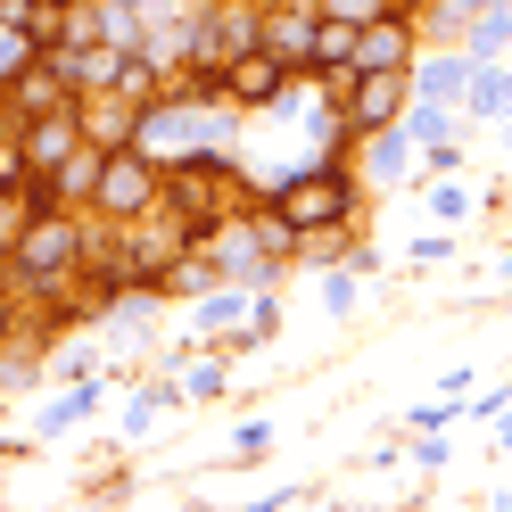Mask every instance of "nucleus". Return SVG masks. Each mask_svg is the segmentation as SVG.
Masks as SVG:
<instances>
[{"label":"nucleus","instance_id":"1","mask_svg":"<svg viewBox=\"0 0 512 512\" xmlns=\"http://www.w3.org/2000/svg\"><path fill=\"white\" fill-rule=\"evenodd\" d=\"M83 248H91V215L42 199V207L9 232V248H0V273H9L17 290L34 298V290H50V281H67V273L83 265Z\"/></svg>","mask_w":512,"mask_h":512},{"label":"nucleus","instance_id":"2","mask_svg":"<svg viewBox=\"0 0 512 512\" xmlns=\"http://www.w3.org/2000/svg\"><path fill=\"white\" fill-rule=\"evenodd\" d=\"M281 223H298V232H356L364 223V182L347 157H306V166H290L273 182V199H265Z\"/></svg>","mask_w":512,"mask_h":512},{"label":"nucleus","instance_id":"3","mask_svg":"<svg viewBox=\"0 0 512 512\" xmlns=\"http://www.w3.org/2000/svg\"><path fill=\"white\" fill-rule=\"evenodd\" d=\"M166 199L199 223H223V215H248L256 207V182H248V166L232 149H215V141H199V149H182V157H166Z\"/></svg>","mask_w":512,"mask_h":512},{"label":"nucleus","instance_id":"4","mask_svg":"<svg viewBox=\"0 0 512 512\" xmlns=\"http://www.w3.org/2000/svg\"><path fill=\"white\" fill-rule=\"evenodd\" d=\"M157 199H166V157H149L141 141L100 149V182H91V207H83V215H100V223H133V215H149Z\"/></svg>","mask_w":512,"mask_h":512},{"label":"nucleus","instance_id":"5","mask_svg":"<svg viewBox=\"0 0 512 512\" xmlns=\"http://www.w3.org/2000/svg\"><path fill=\"white\" fill-rule=\"evenodd\" d=\"M199 256H207L223 281H248V290H273V281L290 273V265H281V256L265 248V232H256V207H248V215L207 223V232H199Z\"/></svg>","mask_w":512,"mask_h":512},{"label":"nucleus","instance_id":"6","mask_svg":"<svg viewBox=\"0 0 512 512\" xmlns=\"http://www.w3.org/2000/svg\"><path fill=\"white\" fill-rule=\"evenodd\" d=\"M0 108H9V116H50V108H75L67 58H58V50H34L9 83H0Z\"/></svg>","mask_w":512,"mask_h":512},{"label":"nucleus","instance_id":"7","mask_svg":"<svg viewBox=\"0 0 512 512\" xmlns=\"http://www.w3.org/2000/svg\"><path fill=\"white\" fill-rule=\"evenodd\" d=\"M83 149V124L75 108H50V116H17V157H25V174H50V166H67V157Z\"/></svg>","mask_w":512,"mask_h":512},{"label":"nucleus","instance_id":"8","mask_svg":"<svg viewBox=\"0 0 512 512\" xmlns=\"http://www.w3.org/2000/svg\"><path fill=\"white\" fill-rule=\"evenodd\" d=\"M356 166H364V182H380V190H397V182H422V141H413L405 124L356 133Z\"/></svg>","mask_w":512,"mask_h":512},{"label":"nucleus","instance_id":"9","mask_svg":"<svg viewBox=\"0 0 512 512\" xmlns=\"http://www.w3.org/2000/svg\"><path fill=\"white\" fill-rule=\"evenodd\" d=\"M75 124H83L91 149H124V141L141 133V108L124 100L116 83H100V91H75Z\"/></svg>","mask_w":512,"mask_h":512},{"label":"nucleus","instance_id":"10","mask_svg":"<svg viewBox=\"0 0 512 512\" xmlns=\"http://www.w3.org/2000/svg\"><path fill=\"white\" fill-rule=\"evenodd\" d=\"M100 397H108V380H58V397L34 413V438H42V446H58L67 430H83L91 413H100Z\"/></svg>","mask_w":512,"mask_h":512},{"label":"nucleus","instance_id":"11","mask_svg":"<svg viewBox=\"0 0 512 512\" xmlns=\"http://www.w3.org/2000/svg\"><path fill=\"white\" fill-rule=\"evenodd\" d=\"M248 306H256L248 281H215V290H199V314H190V331H199V339H232V331L248 323Z\"/></svg>","mask_w":512,"mask_h":512},{"label":"nucleus","instance_id":"12","mask_svg":"<svg viewBox=\"0 0 512 512\" xmlns=\"http://www.w3.org/2000/svg\"><path fill=\"white\" fill-rule=\"evenodd\" d=\"M91 182H100V149L83 141L67 166H50V174H42V199H50V207H91Z\"/></svg>","mask_w":512,"mask_h":512},{"label":"nucleus","instance_id":"13","mask_svg":"<svg viewBox=\"0 0 512 512\" xmlns=\"http://www.w3.org/2000/svg\"><path fill=\"white\" fill-rule=\"evenodd\" d=\"M347 58H356V17L323 9V17H314V50H306V75H339Z\"/></svg>","mask_w":512,"mask_h":512},{"label":"nucleus","instance_id":"14","mask_svg":"<svg viewBox=\"0 0 512 512\" xmlns=\"http://www.w3.org/2000/svg\"><path fill=\"white\" fill-rule=\"evenodd\" d=\"M58 58H67V83H75V91H100V83H116V67H124V42H67Z\"/></svg>","mask_w":512,"mask_h":512},{"label":"nucleus","instance_id":"15","mask_svg":"<svg viewBox=\"0 0 512 512\" xmlns=\"http://www.w3.org/2000/svg\"><path fill=\"white\" fill-rule=\"evenodd\" d=\"M108 364H116V356H108V347H91V339H75V347H67V339L42 347V372H50V380H100Z\"/></svg>","mask_w":512,"mask_h":512},{"label":"nucleus","instance_id":"16","mask_svg":"<svg viewBox=\"0 0 512 512\" xmlns=\"http://www.w3.org/2000/svg\"><path fill=\"white\" fill-rule=\"evenodd\" d=\"M397 124H405V133L422 141V149H430V141H455V108H446V100H405V116H397Z\"/></svg>","mask_w":512,"mask_h":512},{"label":"nucleus","instance_id":"17","mask_svg":"<svg viewBox=\"0 0 512 512\" xmlns=\"http://www.w3.org/2000/svg\"><path fill=\"white\" fill-rule=\"evenodd\" d=\"M479 199H471V182H455V174H430V215L438 223H463Z\"/></svg>","mask_w":512,"mask_h":512},{"label":"nucleus","instance_id":"18","mask_svg":"<svg viewBox=\"0 0 512 512\" xmlns=\"http://www.w3.org/2000/svg\"><path fill=\"white\" fill-rule=\"evenodd\" d=\"M223 389H232V372H223V364H182V405H215Z\"/></svg>","mask_w":512,"mask_h":512},{"label":"nucleus","instance_id":"19","mask_svg":"<svg viewBox=\"0 0 512 512\" xmlns=\"http://www.w3.org/2000/svg\"><path fill=\"white\" fill-rule=\"evenodd\" d=\"M265 446H273V422H265V413H248V422H232V463H256Z\"/></svg>","mask_w":512,"mask_h":512},{"label":"nucleus","instance_id":"20","mask_svg":"<svg viewBox=\"0 0 512 512\" xmlns=\"http://www.w3.org/2000/svg\"><path fill=\"white\" fill-rule=\"evenodd\" d=\"M17 331H25V290L0 273V347H17Z\"/></svg>","mask_w":512,"mask_h":512},{"label":"nucleus","instance_id":"21","mask_svg":"<svg viewBox=\"0 0 512 512\" xmlns=\"http://www.w3.org/2000/svg\"><path fill=\"white\" fill-rule=\"evenodd\" d=\"M323 314H356V265L339 256V273L323 281Z\"/></svg>","mask_w":512,"mask_h":512},{"label":"nucleus","instance_id":"22","mask_svg":"<svg viewBox=\"0 0 512 512\" xmlns=\"http://www.w3.org/2000/svg\"><path fill=\"white\" fill-rule=\"evenodd\" d=\"M149 422H157V397L141 389L133 405H124V422H116V430H124V438H149Z\"/></svg>","mask_w":512,"mask_h":512},{"label":"nucleus","instance_id":"23","mask_svg":"<svg viewBox=\"0 0 512 512\" xmlns=\"http://www.w3.org/2000/svg\"><path fill=\"white\" fill-rule=\"evenodd\" d=\"M446 256H455V232H422L413 240V265H446Z\"/></svg>","mask_w":512,"mask_h":512},{"label":"nucleus","instance_id":"24","mask_svg":"<svg viewBox=\"0 0 512 512\" xmlns=\"http://www.w3.org/2000/svg\"><path fill=\"white\" fill-rule=\"evenodd\" d=\"M496 446H504V455H512V413H496Z\"/></svg>","mask_w":512,"mask_h":512},{"label":"nucleus","instance_id":"25","mask_svg":"<svg viewBox=\"0 0 512 512\" xmlns=\"http://www.w3.org/2000/svg\"><path fill=\"white\" fill-rule=\"evenodd\" d=\"M504 149H512V116H504Z\"/></svg>","mask_w":512,"mask_h":512},{"label":"nucleus","instance_id":"26","mask_svg":"<svg viewBox=\"0 0 512 512\" xmlns=\"http://www.w3.org/2000/svg\"><path fill=\"white\" fill-rule=\"evenodd\" d=\"M504 281H512V256H504Z\"/></svg>","mask_w":512,"mask_h":512}]
</instances>
